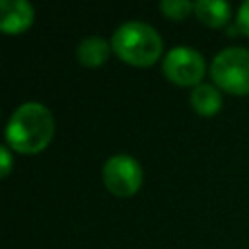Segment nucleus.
Returning a JSON list of instances; mask_svg holds the SVG:
<instances>
[{
	"label": "nucleus",
	"mask_w": 249,
	"mask_h": 249,
	"mask_svg": "<svg viewBox=\"0 0 249 249\" xmlns=\"http://www.w3.org/2000/svg\"><path fill=\"white\" fill-rule=\"evenodd\" d=\"M195 16L206 27L220 29V27L228 25V21L231 18V6L224 0H196Z\"/></svg>",
	"instance_id": "8"
},
{
	"label": "nucleus",
	"mask_w": 249,
	"mask_h": 249,
	"mask_svg": "<svg viewBox=\"0 0 249 249\" xmlns=\"http://www.w3.org/2000/svg\"><path fill=\"white\" fill-rule=\"evenodd\" d=\"M101 177L105 189L111 195L126 198L140 191L144 181V171L136 158L128 154H115L103 163Z\"/></svg>",
	"instance_id": "5"
},
{
	"label": "nucleus",
	"mask_w": 249,
	"mask_h": 249,
	"mask_svg": "<svg viewBox=\"0 0 249 249\" xmlns=\"http://www.w3.org/2000/svg\"><path fill=\"white\" fill-rule=\"evenodd\" d=\"M111 49L124 64L134 68H150L163 53V39L150 23L134 19L121 23L113 31Z\"/></svg>",
	"instance_id": "2"
},
{
	"label": "nucleus",
	"mask_w": 249,
	"mask_h": 249,
	"mask_svg": "<svg viewBox=\"0 0 249 249\" xmlns=\"http://www.w3.org/2000/svg\"><path fill=\"white\" fill-rule=\"evenodd\" d=\"M111 51L113 49H111L109 41H105L99 35H91V37H86V39H82L78 43L76 58L86 68H99V66H103L107 62Z\"/></svg>",
	"instance_id": "7"
},
{
	"label": "nucleus",
	"mask_w": 249,
	"mask_h": 249,
	"mask_svg": "<svg viewBox=\"0 0 249 249\" xmlns=\"http://www.w3.org/2000/svg\"><path fill=\"white\" fill-rule=\"evenodd\" d=\"M14 165V158H12V150L8 148V144L0 146V177H8Z\"/></svg>",
	"instance_id": "12"
},
{
	"label": "nucleus",
	"mask_w": 249,
	"mask_h": 249,
	"mask_svg": "<svg viewBox=\"0 0 249 249\" xmlns=\"http://www.w3.org/2000/svg\"><path fill=\"white\" fill-rule=\"evenodd\" d=\"M233 29L239 33V35H245L249 37V0H245L239 10H237V16H235V25Z\"/></svg>",
	"instance_id": "11"
},
{
	"label": "nucleus",
	"mask_w": 249,
	"mask_h": 249,
	"mask_svg": "<svg viewBox=\"0 0 249 249\" xmlns=\"http://www.w3.org/2000/svg\"><path fill=\"white\" fill-rule=\"evenodd\" d=\"M54 136V117L51 109L39 101L21 103L8 119L6 144L18 154H39Z\"/></svg>",
	"instance_id": "1"
},
{
	"label": "nucleus",
	"mask_w": 249,
	"mask_h": 249,
	"mask_svg": "<svg viewBox=\"0 0 249 249\" xmlns=\"http://www.w3.org/2000/svg\"><path fill=\"white\" fill-rule=\"evenodd\" d=\"M191 107L200 117H214L222 109V93L214 84H198L191 89Z\"/></svg>",
	"instance_id": "9"
},
{
	"label": "nucleus",
	"mask_w": 249,
	"mask_h": 249,
	"mask_svg": "<svg viewBox=\"0 0 249 249\" xmlns=\"http://www.w3.org/2000/svg\"><path fill=\"white\" fill-rule=\"evenodd\" d=\"M160 10L167 19L183 21L191 14H195V2H189V0H163V2H160Z\"/></svg>",
	"instance_id": "10"
},
{
	"label": "nucleus",
	"mask_w": 249,
	"mask_h": 249,
	"mask_svg": "<svg viewBox=\"0 0 249 249\" xmlns=\"http://www.w3.org/2000/svg\"><path fill=\"white\" fill-rule=\"evenodd\" d=\"M35 19V8L27 0H2L0 2V29L4 35L25 33Z\"/></svg>",
	"instance_id": "6"
},
{
	"label": "nucleus",
	"mask_w": 249,
	"mask_h": 249,
	"mask_svg": "<svg viewBox=\"0 0 249 249\" xmlns=\"http://www.w3.org/2000/svg\"><path fill=\"white\" fill-rule=\"evenodd\" d=\"M161 72L175 86L196 88L198 84H202L206 72V60L202 53H198L196 49L187 45H177L165 53L161 62Z\"/></svg>",
	"instance_id": "4"
},
{
	"label": "nucleus",
	"mask_w": 249,
	"mask_h": 249,
	"mask_svg": "<svg viewBox=\"0 0 249 249\" xmlns=\"http://www.w3.org/2000/svg\"><path fill=\"white\" fill-rule=\"evenodd\" d=\"M210 78L220 91L249 95V49L228 47L210 62Z\"/></svg>",
	"instance_id": "3"
}]
</instances>
